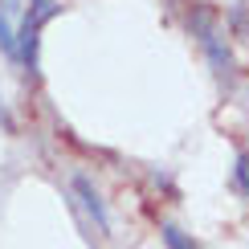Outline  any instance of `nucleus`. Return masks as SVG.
<instances>
[{"label": "nucleus", "instance_id": "nucleus-1", "mask_svg": "<svg viewBox=\"0 0 249 249\" xmlns=\"http://www.w3.org/2000/svg\"><path fill=\"white\" fill-rule=\"evenodd\" d=\"M49 17H53V4H49V0H33V4H29L25 29H20V41H25V49H20V53H25L29 66H33V57H37V33H41V25H45Z\"/></svg>", "mask_w": 249, "mask_h": 249}, {"label": "nucleus", "instance_id": "nucleus-5", "mask_svg": "<svg viewBox=\"0 0 249 249\" xmlns=\"http://www.w3.org/2000/svg\"><path fill=\"white\" fill-rule=\"evenodd\" d=\"M233 184L249 196V155H237V168H233Z\"/></svg>", "mask_w": 249, "mask_h": 249}, {"label": "nucleus", "instance_id": "nucleus-4", "mask_svg": "<svg viewBox=\"0 0 249 249\" xmlns=\"http://www.w3.org/2000/svg\"><path fill=\"white\" fill-rule=\"evenodd\" d=\"M0 45H4V53L17 57V37H13V25H8V17H4V4H0Z\"/></svg>", "mask_w": 249, "mask_h": 249}, {"label": "nucleus", "instance_id": "nucleus-3", "mask_svg": "<svg viewBox=\"0 0 249 249\" xmlns=\"http://www.w3.org/2000/svg\"><path fill=\"white\" fill-rule=\"evenodd\" d=\"M163 245H168V249H200L192 237H184L180 229H176V225H163Z\"/></svg>", "mask_w": 249, "mask_h": 249}, {"label": "nucleus", "instance_id": "nucleus-6", "mask_svg": "<svg viewBox=\"0 0 249 249\" xmlns=\"http://www.w3.org/2000/svg\"><path fill=\"white\" fill-rule=\"evenodd\" d=\"M0 123H4V127H13V123H8V115H4V107H0Z\"/></svg>", "mask_w": 249, "mask_h": 249}, {"label": "nucleus", "instance_id": "nucleus-2", "mask_svg": "<svg viewBox=\"0 0 249 249\" xmlns=\"http://www.w3.org/2000/svg\"><path fill=\"white\" fill-rule=\"evenodd\" d=\"M74 188H78V196L86 200V209H90V216L102 225V229H110V221H107V209H102V200H98V192L90 188V180H74Z\"/></svg>", "mask_w": 249, "mask_h": 249}]
</instances>
